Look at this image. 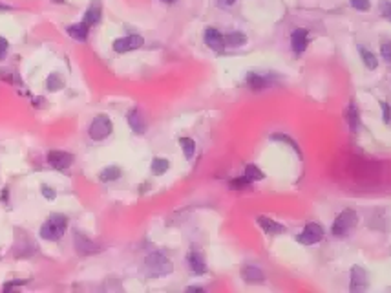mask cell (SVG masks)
<instances>
[{
  "instance_id": "cell-3",
  "label": "cell",
  "mask_w": 391,
  "mask_h": 293,
  "mask_svg": "<svg viewBox=\"0 0 391 293\" xmlns=\"http://www.w3.org/2000/svg\"><path fill=\"white\" fill-rule=\"evenodd\" d=\"M358 222V216L357 213L353 211V209H345L342 213L338 214L337 220L333 222V227H331V233L337 236V238H342V236H347V234L351 233V229L357 226Z\"/></svg>"
},
{
  "instance_id": "cell-31",
  "label": "cell",
  "mask_w": 391,
  "mask_h": 293,
  "mask_svg": "<svg viewBox=\"0 0 391 293\" xmlns=\"http://www.w3.org/2000/svg\"><path fill=\"white\" fill-rule=\"evenodd\" d=\"M380 107H382V119H384V123H390V121H391V108H390V105H388L386 101H380Z\"/></svg>"
},
{
  "instance_id": "cell-20",
  "label": "cell",
  "mask_w": 391,
  "mask_h": 293,
  "mask_svg": "<svg viewBox=\"0 0 391 293\" xmlns=\"http://www.w3.org/2000/svg\"><path fill=\"white\" fill-rule=\"evenodd\" d=\"M247 42V37L245 33H241V31H231L229 35H225V46L229 48H239L243 46Z\"/></svg>"
},
{
  "instance_id": "cell-23",
  "label": "cell",
  "mask_w": 391,
  "mask_h": 293,
  "mask_svg": "<svg viewBox=\"0 0 391 293\" xmlns=\"http://www.w3.org/2000/svg\"><path fill=\"white\" fill-rule=\"evenodd\" d=\"M168 167H170V163H168L166 158H154L152 160V173L156 174V176L165 174L166 171H168Z\"/></svg>"
},
{
  "instance_id": "cell-12",
  "label": "cell",
  "mask_w": 391,
  "mask_h": 293,
  "mask_svg": "<svg viewBox=\"0 0 391 293\" xmlns=\"http://www.w3.org/2000/svg\"><path fill=\"white\" fill-rule=\"evenodd\" d=\"M101 19H103V6H101V0H93L92 4L88 6V9L84 11V19L82 22H86L88 26L92 28L95 24H99Z\"/></svg>"
},
{
  "instance_id": "cell-38",
  "label": "cell",
  "mask_w": 391,
  "mask_h": 293,
  "mask_svg": "<svg viewBox=\"0 0 391 293\" xmlns=\"http://www.w3.org/2000/svg\"><path fill=\"white\" fill-rule=\"evenodd\" d=\"M52 2H53V4H64L66 0H52Z\"/></svg>"
},
{
  "instance_id": "cell-10",
  "label": "cell",
  "mask_w": 391,
  "mask_h": 293,
  "mask_svg": "<svg viewBox=\"0 0 391 293\" xmlns=\"http://www.w3.org/2000/svg\"><path fill=\"white\" fill-rule=\"evenodd\" d=\"M205 44L214 52H221L225 48V35H221L216 28H207L205 29Z\"/></svg>"
},
{
  "instance_id": "cell-14",
  "label": "cell",
  "mask_w": 391,
  "mask_h": 293,
  "mask_svg": "<svg viewBox=\"0 0 391 293\" xmlns=\"http://www.w3.org/2000/svg\"><path fill=\"white\" fill-rule=\"evenodd\" d=\"M186 264H188V267H190V271H192L194 275L207 273L205 259H203V255L198 253V251H190V253L186 255Z\"/></svg>"
},
{
  "instance_id": "cell-37",
  "label": "cell",
  "mask_w": 391,
  "mask_h": 293,
  "mask_svg": "<svg viewBox=\"0 0 391 293\" xmlns=\"http://www.w3.org/2000/svg\"><path fill=\"white\" fill-rule=\"evenodd\" d=\"M161 2H163V4H176L178 0H161Z\"/></svg>"
},
{
  "instance_id": "cell-4",
  "label": "cell",
  "mask_w": 391,
  "mask_h": 293,
  "mask_svg": "<svg viewBox=\"0 0 391 293\" xmlns=\"http://www.w3.org/2000/svg\"><path fill=\"white\" fill-rule=\"evenodd\" d=\"M112 130H113V125H112V121H110V117L104 116V114H101V116H97V117L92 121V125L88 128V134H90V138H92L93 141H103L112 134Z\"/></svg>"
},
{
  "instance_id": "cell-26",
  "label": "cell",
  "mask_w": 391,
  "mask_h": 293,
  "mask_svg": "<svg viewBox=\"0 0 391 293\" xmlns=\"http://www.w3.org/2000/svg\"><path fill=\"white\" fill-rule=\"evenodd\" d=\"M46 87H48V90L57 92V90H60V88L64 87V81L60 79L59 73H52V75H50V77L46 79Z\"/></svg>"
},
{
  "instance_id": "cell-35",
  "label": "cell",
  "mask_w": 391,
  "mask_h": 293,
  "mask_svg": "<svg viewBox=\"0 0 391 293\" xmlns=\"http://www.w3.org/2000/svg\"><path fill=\"white\" fill-rule=\"evenodd\" d=\"M218 4L219 6H223V7H229V6H234V4H236V0H218Z\"/></svg>"
},
{
  "instance_id": "cell-29",
  "label": "cell",
  "mask_w": 391,
  "mask_h": 293,
  "mask_svg": "<svg viewBox=\"0 0 391 293\" xmlns=\"http://www.w3.org/2000/svg\"><path fill=\"white\" fill-rule=\"evenodd\" d=\"M231 187H232V189H238V191H245V189H249V187H251V181L241 176V178H238V180H232Z\"/></svg>"
},
{
  "instance_id": "cell-25",
  "label": "cell",
  "mask_w": 391,
  "mask_h": 293,
  "mask_svg": "<svg viewBox=\"0 0 391 293\" xmlns=\"http://www.w3.org/2000/svg\"><path fill=\"white\" fill-rule=\"evenodd\" d=\"M360 57H362V60H364V64L369 70H375V68L378 66V60L377 57H375V54H371L369 50H365V48H360Z\"/></svg>"
},
{
  "instance_id": "cell-32",
  "label": "cell",
  "mask_w": 391,
  "mask_h": 293,
  "mask_svg": "<svg viewBox=\"0 0 391 293\" xmlns=\"http://www.w3.org/2000/svg\"><path fill=\"white\" fill-rule=\"evenodd\" d=\"M380 11H382V17L386 20H390L391 22V2H382V6H380Z\"/></svg>"
},
{
  "instance_id": "cell-18",
  "label": "cell",
  "mask_w": 391,
  "mask_h": 293,
  "mask_svg": "<svg viewBox=\"0 0 391 293\" xmlns=\"http://www.w3.org/2000/svg\"><path fill=\"white\" fill-rule=\"evenodd\" d=\"M247 85H249V88H251L252 92H261V90H265L269 87V81L261 73L251 72L247 75Z\"/></svg>"
},
{
  "instance_id": "cell-11",
  "label": "cell",
  "mask_w": 391,
  "mask_h": 293,
  "mask_svg": "<svg viewBox=\"0 0 391 293\" xmlns=\"http://www.w3.org/2000/svg\"><path fill=\"white\" fill-rule=\"evenodd\" d=\"M126 121H128L130 128H132L135 134H145L146 121H145V116H143V112H141L139 108H132L130 112L126 114Z\"/></svg>"
},
{
  "instance_id": "cell-8",
  "label": "cell",
  "mask_w": 391,
  "mask_h": 293,
  "mask_svg": "<svg viewBox=\"0 0 391 293\" xmlns=\"http://www.w3.org/2000/svg\"><path fill=\"white\" fill-rule=\"evenodd\" d=\"M48 163L53 169L64 171L73 163V156L70 152H64V150H50L48 152Z\"/></svg>"
},
{
  "instance_id": "cell-33",
  "label": "cell",
  "mask_w": 391,
  "mask_h": 293,
  "mask_svg": "<svg viewBox=\"0 0 391 293\" xmlns=\"http://www.w3.org/2000/svg\"><path fill=\"white\" fill-rule=\"evenodd\" d=\"M42 194L46 196L48 200H55V191H53V189H52V187L42 185Z\"/></svg>"
},
{
  "instance_id": "cell-9",
  "label": "cell",
  "mask_w": 391,
  "mask_h": 293,
  "mask_svg": "<svg viewBox=\"0 0 391 293\" xmlns=\"http://www.w3.org/2000/svg\"><path fill=\"white\" fill-rule=\"evenodd\" d=\"M309 44V31L305 28H296L291 33V48L296 55L304 54L305 48Z\"/></svg>"
},
{
  "instance_id": "cell-22",
  "label": "cell",
  "mask_w": 391,
  "mask_h": 293,
  "mask_svg": "<svg viewBox=\"0 0 391 293\" xmlns=\"http://www.w3.org/2000/svg\"><path fill=\"white\" fill-rule=\"evenodd\" d=\"M243 178H247V180L251 181H260V180H263V178H265V174L261 173V171H260L258 167L256 165H247L245 167V173H243Z\"/></svg>"
},
{
  "instance_id": "cell-39",
  "label": "cell",
  "mask_w": 391,
  "mask_h": 293,
  "mask_svg": "<svg viewBox=\"0 0 391 293\" xmlns=\"http://www.w3.org/2000/svg\"><path fill=\"white\" fill-rule=\"evenodd\" d=\"M6 9H9V7H7V6H2V4H0V11H6Z\"/></svg>"
},
{
  "instance_id": "cell-7",
  "label": "cell",
  "mask_w": 391,
  "mask_h": 293,
  "mask_svg": "<svg viewBox=\"0 0 391 293\" xmlns=\"http://www.w3.org/2000/svg\"><path fill=\"white\" fill-rule=\"evenodd\" d=\"M73 246H75V249H77V253H80V255L99 253V246L88 238L86 234L80 233V231H77V233L73 234Z\"/></svg>"
},
{
  "instance_id": "cell-34",
  "label": "cell",
  "mask_w": 391,
  "mask_h": 293,
  "mask_svg": "<svg viewBox=\"0 0 391 293\" xmlns=\"http://www.w3.org/2000/svg\"><path fill=\"white\" fill-rule=\"evenodd\" d=\"M7 48H9V42H7V39H4V37H0V57L6 54Z\"/></svg>"
},
{
  "instance_id": "cell-30",
  "label": "cell",
  "mask_w": 391,
  "mask_h": 293,
  "mask_svg": "<svg viewBox=\"0 0 391 293\" xmlns=\"http://www.w3.org/2000/svg\"><path fill=\"white\" fill-rule=\"evenodd\" d=\"M351 6L357 9V11H367L371 7V2L369 0H351Z\"/></svg>"
},
{
  "instance_id": "cell-13",
  "label": "cell",
  "mask_w": 391,
  "mask_h": 293,
  "mask_svg": "<svg viewBox=\"0 0 391 293\" xmlns=\"http://www.w3.org/2000/svg\"><path fill=\"white\" fill-rule=\"evenodd\" d=\"M365 288H367V275H365V271L362 267L355 266L351 269V286H349V290L353 293H358L364 292Z\"/></svg>"
},
{
  "instance_id": "cell-28",
  "label": "cell",
  "mask_w": 391,
  "mask_h": 293,
  "mask_svg": "<svg viewBox=\"0 0 391 293\" xmlns=\"http://www.w3.org/2000/svg\"><path fill=\"white\" fill-rule=\"evenodd\" d=\"M380 54L388 62H391V39H384L380 44Z\"/></svg>"
},
{
  "instance_id": "cell-17",
  "label": "cell",
  "mask_w": 391,
  "mask_h": 293,
  "mask_svg": "<svg viewBox=\"0 0 391 293\" xmlns=\"http://www.w3.org/2000/svg\"><path fill=\"white\" fill-rule=\"evenodd\" d=\"M66 33L72 37V39L79 40V42H84L88 39V33H90V26L86 22H79V24H72V26L66 28Z\"/></svg>"
},
{
  "instance_id": "cell-2",
  "label": "cell",
  "mask_w": 391,
  "mask_h": 293,
  "mask_svg": "<svg viewBox=\"0 0 391 293\" xmlns=\"http://www.w3.org/2000/svg\"><path fill=\"white\" fill-rule=\"evenodd\" d=\"M145 269L150 277H165V275L172 273L174 266L163 253L154 251L145 259Z\"/></svg>"
},
{
  "instance_id": "cell-5",
  "label": "cell",
  "mask_w": 391,
  "mask_h": 293,
  "mask_svg": "<svg viewBox=\"0 0 391 293\" xmlns=\"http://www.w3.org/2000/svg\"><path fill=\"white\" fill-rule=\"evenodd\" d=\"M324 234L325 233H324V229H322L320 224H316V222H309V224L304 227V231L296 236V240H298L300 244H304V246H313V244L322 242Z\"/></svg>"
},
{
  "instance_id": "cell-15",
  "label": "cell",
  "mask_w": 391,
  "mask_h": 293,
  "mask_svg": "<svg viewBox=\"0 0 391 293\" xmlns=\"http://www.w3.org/2000/svg\"><path fill=\"white\" fill-rule=\"evenodd\" d=\"M241 277H243V280L249 282V284H261V282L265 280L263 271L256 266H245L241 269Z\"/></svg>"
},
{
  "instance_id": "cell-1",
  "label": "cell",
  "mask_w": 391,
  "mask_h": 293,
  "mask_svg": "<svg viewBox=\"0 0 391 293\" xmlns=\"http://www.w3.org/2000/svg\"><path fill=\"white\" fill-rule=\"evenodd\" d=\"M66 227H68V218L64 214H59L55 213L52 214L50 218L40 226V231L39 234L42 236L44 240H50V242H55V240L62 238V234L66 233Z\"/></svg>"
},
{
  "instance_id": "cell-27",
  "label": "cell",
  "mask_w": 391,
  "mask_h": 293,
  "mask_svg": "<svg viewBox=\"0 0 391 293\" xmlns=\"http://www.w3.org/2000/svg\"><path fill=\"white\" fill-rule=\"evenodd\" d=\"M271 140H272V141H284V143H287V145H291V146H292V150H294V152L298 154V156H302V150H300L298 143H296V141H294V140H291L289 136H285V134H272Z\"/></svg>"
},
{
  "instance_id": "cell-24",
  "label": "cell",
  "mask_w": 391,
  "mask_h": 293,
  "mask_svg": "<svg viewBox=\"0 0 391 293\" xmlns=\"http://www.w3.org/2000/svg\"><path fill=\"white\" fill-rule=\"evenodd\" d=\"M179 145L183 148V154H185L186 160H192L194 152H196V143H194V140H190V138H181V140H179Z\"/></svg>"
},
{
  "instance_id": "cell-19",
  "label": "cell",
  "mask_w": 391,
  "mask_h": 293,
  "mask_svg": "<svg viewBox=\"0 0 391 293\" xmlns=\"http://www.w3.org/2000/svg\"><path fill=\"white\" fill-rule=\"evenodd\" d=\"M345 121H347V125H349V130H351V132H357L358 123H360V114H358V108L353 101L349 103L347 110H345Z\"/></svg>"
},
{
  "instance_id": "cell-16",
  "label": "cell",
  "mask_w": 391,
  "mask_h": 293,
  "mask_svg": "<svg viewBox=\"0 0 391 293\" xmlns=\"http://www.w3.org/2000/svg\"><path fill=\"white\" fill-rule=\"evenodd\" d=\"M256 222H258V226L261 227L267 234L285 233V226H282V224H278V222H274V220H271V218H267V216H258Z\"/></svg>"
},
{
  "instance_id": "cell-6",
  "label": "cell",
  "mask_w": 391,
  "mask_h": 293,
  "mask_svg": "<svg viewBox=\"0 0 391 293\" xmlns=\"http://www.w3.org/2000/svg\"><path fill=\"white\" fill-rule=\"evenodd\" d=\"M145 44V39L141 35H128V37H121V39L113 40V52L117 54H126V52H133L139 50Z\"/></svg>"
},
{
  "instance_id": "cell-21",
  "label": "cell",
  "mask_w": 391,
  "mask_h": 293,
  "mask_svg": "<svg viewBox=\"0 0 391 293\" xmlns=\"http://www.w3.org/2000/svg\"><path fill=\"white\" fill-rule=\"evenodd\" d=\"M99 178H101V181H115V180H119V178H121V169H119V167H115V165L106 167V169H103V171L99 173Z\"/></svg>"
},
{
  "instance_id": "cell-36",
  "label": "cell",
  "mask_w": 391,
  "mask_h": 293,
  "mask_svg": "<svg viewBox=\"0 0 391 293\" xmlns=\"http://www.w3.org/2000/svg\"><path fill=\"white\" fill-rule=\"evenodd\" d=\"M188 292H203V288H198V286H190V288H186Z\"/></svg>"
}]
</instances>
